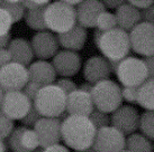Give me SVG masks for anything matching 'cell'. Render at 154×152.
I'll use <instances>...</instances> for the list:
<instances>
[{
  "label": "cell",
  "instance_id": "1",
  "mask_svg": "<svg viewBox=\"0 0 154 152\" xmlns=\"http://www.w3.org/2000/svg\"><path fill=\"white\" fill-rule=\"evenodd\" d=\"M97 129L89 116L68 115L62 120L61 136L64 145L74 151L90 148L94 144Z\"/></svg>",
  "mask_w": 154,
  "mask_h": 152
},
{
  "label": "cell",
  "instance_id": "2",
  "mask_svg": "<svg viewBox=\"0 0 154 152\" xmlns=\"http://www.w3.org/2000/svg\"><path fill=\"white\" fill-rule=\"evenodd\" d=\"M33 105L44 118H60L66 107V94L56 84L42 86Z\"/></svg>",
  "mask_w": 154,
  "mask_h": 152
},
{
  "label": "cell",
  "instance_id": "3",
  "mask_svg": "<svg viewBox=\"0 0 154 152\" xmlns=\"http://www.w3.org/2000/svg\"><path fill=\"white\" fill-rule=\"evenodd\" d=\"M96 46L106 59L119 62L129 55V35L127 31L117 27L115 29L103 33Z\"/></svg>",
  "mask_w": 154,
  "mask_h": 152
},
{
  "label": "cell",
  "instance_id": "4",
  "mask_svg": "<svg viewBox=\"0 0 154 152\" xmlns=\"http://www.w3.org/2000/svg\"><path fill=\"white\" fill-rule=\"evenodd\" d=\"M44 21L51 33L57 35L66 33L77 25L75 8L60 0L53 1L45 6Z\"/></svg>",
  "mask_w": 154,
  "mask_h": 152
},
{
  "label": "cell",
  "instance_id": "5",
  "mask_svg": "<svg viewBox=\"0 0 154 152\" xmlns=\"http://www.w3.org/2000/svg\"><path fill=\"white\" fill-rule=\"evenodd\" d=\"M91 97L94 107L105 113H112L123 105L122 87L111 80H103L94 84Z\"/></svg>",
  "mask_w": 154,
  "mask_h": 152
},
{
  "label": "cell",
  "instance_id": "6",
  "mask_svg": "<svg viewBox=\"0 0 154 152\" xmlns=\"http://www.w3.org/2000/svg\"><path fill=\"white\" fill-rule=\"evenodd\" d=\"M115 74L122 86L138 87L149 78L144 60L134 56H127L122 59L116 68Z\"/></svg>",
  "mask_w": 154,
  "mask_h": 152
},
{
  "label": "cell",
  "instance_id": "7",
  "mask_svg": "<svg viewBox=\"0 0 154 152\" xmlns=\"http://www.w3.org/2000/svg\"><path fill=\"white\" fill-rule=\"evenodd\" d=\"M129 35L131 49L135 54L147 57L154 54V25L140 22L135 26Z\"/></svg>",
  "mask_w": 154,
  "mask_h": 152
},
{
  "label": "cell",
  "instance_id": "8",
  "mask_svg": "<svg viewBox=\"0 0 154 152\" xmlns=\"http://www.w3.org/2000/svg\"><path fill=\"white\" fill-rule=\"evenodd\" d=\"M29 80L28 68L19 63L10 62L0 67V87L5 92L23 91Z\"/></svg>",
  "mask_w": 154,
  "mask_h": 152
},
{
  "label": "cell",
  "instance_id": "9",
  "mask_svg": "<svg viewBox=\"0 0 154 152\" xmlns=\"http://www.w3.org/2000/svg\"><path fill=\"white\" fill-rule=\"evenodd\" d=\"M33 101L23 91L5 92L0 110L13 121H20L29 112Z\"/></svg>",
  "mask_w": 154,
  "mask_h": 152
},
{
  "label": "cell",
  "instance_id": "10",
  "mask_svg": "<svg viewBox=\"0 0 154 152\" xmlns=\"http://www.w3.org/2000/svg\"><path fill=\"white\" fill-rule=\"evenodd\" d=\"M125 134L109 125L97 130L92 147L96 152H120L125 149Z\"/></svg>",
  "mask_w": 154,
  "mask_h": 152
},
{
  "label": "cell",
  "instance_id": "11",
  "mask_svg": "<svg viewBox=\"0 0 154 152\" xmlns=\"http://www.w3.org/2000/svg\"><path fill=\"white\" fill-rule=\"evenodd\" d=\"M6 140L11 152H34V150L41 147L34 129L24 125L15 127Z\"/></svg>",
  "mask_w": 154,
  "mask_h": 152
},
{
  "label": "cell",
  "instance_id": "12",
  "mask_svg": "<svg viewBox=\"0 0 154 152\" xmlns=\"http://www.w3.org/2000/svg\"><path fill=\"white\" fill-rule=\"evenodd\" d=\"M140 118L137 109L131 105H120L110 115V125L119 130L123 134L129 135L136 132L140 127Z\"/></svg>",
  "mask_w": 154,
  "mask_h": 152
},
{
  "label": "cell",
  "instance_id": "13",
  "mask_svg": "<svg viewBox=\"0 0 154 152\" xmlns=\"http://www.w3.org/2000/svg\"><path fill=\"white\" fill-rule=\"evenodd\" d=\"M61 127H62V121L60 118L42 116L39 118L33 127L38 136L39 145L46 148L53 144L60 143V141L62 140Z\"/></svg>",
  "mask_w": 154,
  "mask_h": 152
},
{
  "label": "cell",
  "instance_id": "14",
  "mask_svg": "<svg viewBox=\"0 0 154 152\" xmlns=\"http://www.w3.org/2000/svg\"><path fill=\"white\" fill-rule=\"evenodd\" d=\"M52 65L55 69L56 75H60L61 77H72L80 72L82 59L78 51L63 49L57 51L52 58Z\"/></svg>",
  "mask_w": 154,
  "mask_h": 152
},
{
  "label": "cell",
  "instance_id": "15",
  "mask_svg": "<svg viewBox=\"0 0 154 152\" xmlns=\"http://www.w3.org/2000/svg\"><path fill=\"white\" fill-rule=\"evenodd\" d=\"M30 45L33 48L34 56L38 59L47 60L48 58H53L59 51V40L57 36H54L51 31H38L32 37Z\"/></svg>",
  "mask_w": 154,
  "mask_h": 152
},
{
  "label": "cell",
  "instance_id": "16",
  "mask_svg": "<svg viewBox=\"0 0 154 152\" xmlns=\"http://www.w3.org/2000/svg\"><path fill=\"white\" fill-rule=\"evenodd\" d=\"M111 73L109 62L103 56H91L83 65V78L91 84L108 80Z\"/></svg>",
  "mask_w": 154,
  "mask_h": 152
},
{
  "label": "cell",
  "instance_id": "17",
  "mask_svg": "<svg viewBox=\"0 0 154 152\" xmlns=\"http://www.w3.org/2000/svg\"><path fill=\"white\" fill-rule=\"evenodd\" d=\"M94 104L91 94L78 89L66 95V107L65 112L68 115H82L89 116L94 110Z\"/></svg>",
  "mask_w": 154,
  "mask_h": 152
},
{
  "label": "cell",
  "instance_id": "18",
  "mask_svg": "<svg viewBox=\"0 0 154 152\" xmlns=\"http://www.w3.org/2000/svg\"><path fill=\"white\" fill-rule=\"evenodd\" d=\"M106 8L100 0H83L75 8L77 24L85 28H96L99 15Z\"/></svg>",
  "mask_w": 154,
  "mask_h": 152
},
{
  "label": "cell",
  "instance_id": "19",
  "mask_svg": "<svg viewBox=\"0 0 154 152\" xmlns=\"http://www.w3.org/2000/svg\"><path fill=\"white\" fill-rule=\"evenodd\" d=\"M28 73L29 80H33L41 86L54 84L56 80V72L52 63L43 59H38L30 64L28 67Z\"/></svg>",
  "mask_w": 154,
  "mask_h": 152
},
{
  "label": "cell",
  "instance_id": "20",
  "mask_svg": "<svg viewBox=\"0 0 154 152\" xmlns=\"http://www.w3.org/2000/svg\"><path fill=\"white\" fill-rule=\"evenodd\" d=\"M88 38V31L85 27L79 24L74 26L73 28L68 30L66 33L57 35V40L61 47L64 49L72 51H79L85 47Z\"/></svg>",
  "mask_w": 154,
  "mask_h": 152
},
{
  "label": "cell",
  "instance_id": "21",
  "mask_svg": "<svg viewBox=\"0 0 154 152\" xmlns=\"http://www.w3.org/2000/svg\"><path fill=\"white\" fill-rule=\"evenodd\" d=\"M9 53L11 56V60L22 65H30L33 63L34 53L30 45V42L24 38H14L9 42L8 46Z\"/></svg>",
  "mask_w": 154,
  "mask_h": 152
},
{
  "label": "cell",
  "instance_id": "22",
  "mask_svg": "<svg viewBox=\"0 0 154 152\" xmlns=\"http://www.w3.org/2000/svg\"><path fill=\"white\" fill-rule=\"evenodd\" d=\"M115 16L117 20V27L127 33H129L135 26L141 22L140 9L135 8L134 6L127 2L116 9Z\"/></svg>",
  "mask_w": 154,
  "mask_h": 152
},
{
  "label": "cell",
  "instance_id": "23",
  "mask_svg": "<svg viewBox=\"0 0 154 152\" xmlns=\"http://www.w3.org/2000/svg\"><path fill=\"white\" fill-rule=\"evenodd\" d=\"M136 103L145 111L154 110V78H147L137 87Z\"/></svg>",
  "mask_w": 154,
  "mask_h": 152
},
{
  "label": "cell",
  "instance_id": "24",
  "mask_svg": "<svg viewBox=\"0 0 154 152\" xmlns=\"http://www.w3.org/2000/svg\"><path fill=\"white\" fill-rule=\"evenodd\" d=\"M125 149L131 152H153L152 141L145 135L137 132L127 135Z\"/></svg>",
  "mask_w": 154,
  "mask_h": 152
},
{
  "label": "cell",
  "instance_id": "25",
  "mask_svg": "<svg viewBox=\"0 0 154 152\" xmlns=\"http://www.w3.org/2000/svg\"><path fill=\"white\" fill-rule=\"evenodd\" d=\"M44 10H45V7H39L33 10H26L24 19H25L26 25L30 29L36 30L37 33L47 30L45 21H44Z\"/></svg>",
  "mask_w": 154,
  "mask_h": 152
},
{
  "label": "cell",
  "instance_id": "26",
  "mask_svg": "<svg viewBox=\"0 0 154 152\" xmlns=\"http://www.w3.org/2000/svg\"><path fill=\"white\" fill-rule=\"evenodd\" d=\"M141 133L149 138L151 141H154V110L144 111L140 118V127Z\"/></svg>",
  "mask_w": 154,
  "mask_h": 152
},
{
  "label": "cell",
  "instance_id": "27",
  "mask_svg": "<svg viewBox=\"0 0 154 152\" xmlns=\"http://www.w3.org/2000/svg\"><path fill=\"white\" fill-rule=\"evenodd\" d=\"M115 28H117V20H116L115 13H111L105 10L99 15L97 24H96V29L105 33V31L115 29Z\"/></svg>",
  "mask_w": 154,
  "mask_h": 152
},
{
  "label": "cell",
  "instance_id": "28",
  "mask_svg": "<svg viewBox=\"0 0 154 152\" xmlns=\"http://www.w3.org/2000/svg\"><path fill=\"white\" fill-rule=\"evenodd\" d=\"M0 7H2V8L11 16L14 24L20 21L23 18H24V16H25L26 9H25V7L23 6L22 2H7V1H4V0H2Z\"/></svg>",
  "mask_w": 154,
  "mask_h": 152
},
{
  "label": "cell",
  "instance_id": "29",
  "mask_svg": "<svg viewBox=\"0 0 154 152\" xmlns=\"http://www.w3.org/2000/svg\"><path fill=\"white\" fill-rule=\"evenodd\" d=\"M89 118L97 130L110 125V116L108 115V113H105V112L99 111L97 109H94L92 111V113L89 115Z\"/></svg>",
  "mask_w": 154,
  "mask_h": 152
},
{
  "label": "cell",
  "instance_id": "30",
  "mask_svg": "<svg viewBox=\"0 0 154 152\" xmlns=\"http://www.w3.org/2000/svg\"><path fill=\"white\" fill-rule=\"evenodd\" d=\"M13 25L14 21L11 16L2 7H0V37L10 35V29Z\"/></svg>",
  "mask_w": 154,
  "mask_h": 152
},
{
  "label": "cell",
  "instance_id": "31",
  "mask_svg": "<svg viewBox=\"0 0 154 152\" xmlns=\"http://www.w3.org/2000/svg\"><path fill=\"white\" fill-rule=\"evenodd\" d=\"M14 129H15L14 121L0 110V138L7 139Z\"/></svg>",
  "mask_w": 154,
  "mask_h": 152
},
{
  "label": "cell",
  "instance_id": "32",
  "mask_svg": "<svg viewBox=\"0 0 154 152\" xmlns=\"http://www.w3.org/2000/svg\"><path fill=\"white\" fill-rule=\"evenodd\" d=\"M42 118V115L39 114V112L36 109H35V106L33 105L32 106V109L29 110V112L26 114L25 116L20 120V123H22L24 127H34V125L37 123L39 118Z\"/></svg>",
  "mask_w": 154,
  "mask_h": 152
},
{
  "label": "cell",
  "instance_id": "33",
  "mask_svg": "<svg viewBox=\"0 0 154 152\" xmlns=\"http://www.w3.org/2000/svg\"><path fill=\"white\" fill-rule=\"evenodd\" d=\"M55 84L57 85L66 95H69L70 93H72V92H74V91L78 89L77 84H75L70 77H61V78H59V80H56Z\"/></svg>",
  "mask_w": 154,
  "mask_h": 152
},
{
  "label": "cell",
  "instance_id": "34",
  "mask_svg": "<svg viewBox=\"0 0 154 152\" xmlns=\"http://www.w3.org/2000/svg\"><path fill=\"white\" fill-rule=\"evenodd\" d=\"M122 97H123V101H126L127 103H136L137 87L123 86L122 87Z\"/></svg>",
  "mask_w": 154,
  "mask_h": 152
},
{
  "label": "cell",
  "instance_id": "35",
  "mask_svg": "<svg viewBox=\"0 0 154 152\" xmlns=\"http://www.w3.org/2000/svg\"><path fill=\"white\" fill-rule=\"evenodd\" d=\"M41 85L37 84V83H35L33 80H28V83L25 85V87L23 89V92L27 95V96L29 97L32 101H34V98L36 97L37 93H38V91L41 89Z\"/></svg>",
  "mask_w": 154,
  "mask_h": 152
},
{
  "label": "cell",
  "instance_id": "36",
  "mask_svg": "<svg viewBox=\"0 0 154 152\" xmlns=\"http://www.w3.org/2000/svg\"><path fill=\"white\" fill-rule=\"evenodd\" d=\"M141 15V22H147V24H153L154 25V7H147V8L141 9L140 10Z\"/></svg>",
  "mask_w": 154,
  "mask_h": 152
},
{
  "label": "cell",
  "instance_id": "37",
  "mask_svg": "<svg viewBox=\"0 0 154 152\" xmlns=\"http://www.w3.org/2000/svg\"><path fill=\"white\" fill-rule=\"evenodd\" d=\"M126 2L134 6L137 9H144L154 4V0H126Z\"/></svg>",
  "mask_w": 154,
  "mask_h": 152
},
{
  "label": "cell",
  "instance_id": "38",
  "mask_svg": "<svg viewBox=\"0 0 154 152\" xmlns=\"http://www.w3.org/2000/svg\"><path fill=\"white\" fill-rule=\"evenodd\" d=\"M11 60V56L9 53L8 48L5 47V48H0V67H2L5 65L9 64Z\"/></svg>",
  "mask_w": 154,
  "mask_h": 152
},
{
  "label": "cell",
  "instance_id": "39",
  "mask_svg": "<svg viewBox=\"0 0 154 152\" xmlns=\"http://www.w3.org/2000/svg\"><path fill=\"white\" fill-rule=\"evenodd\" d=\"M144 63L147 68V74H149V78H154V54L147 57L143 58Z\"/></svg>",
  "mask_w": 154,
  "mask_h": 152
},
{
  "label": "cell",
  "instance_id": "40",
  "mask_svg": "<svg viewBox=\"0 0 154 152\" xmlns=\"http://www.w3.org/2000/svg\"><path fill=\"white\" fill-rule=\"evenodd\" d=\"M105 8L108 9H117L119 8L122 4H126V0H100Z\"/></svg>",
  "mask_w": 154,
  "mask_h": 152
},
{
  "label": "cell",
  "instance_id": "41",
  "mask_svg": "<svg viewBox=\"0 0 154 152\" xmlns=\"http://www.w3.org/2000/svg\"><path fill=\"white\" fill-rule=\"evenodd\" d=\"M44 152H71L70 149L64 145V144H53V145H50V147H46L44 148Z\"/></svg>",
  "mask_w": 154,
  "mask_h": 152
},
{
  "label": "cell",
  "instance_id": "42",
  "mask_svg": "<svg viewBox=\"0 0 154 152\" xmlns=\"http://www.w3.org/2000/svg\"><path fill=\"white\" fill-rule=\"evenodd\" d=\"M22 4H23V6L25 7L26 10H33V9L39 8V6H37V4H35V2H33L32 0H24Z\"/></svg>",
  "mask_w": 154,
  "mask_h": 152
},
{
  "label": "cell",
  "instance_id": "43",
  "mask_svg": "<svg viewBox=\"0 0 154 152\" xmlns=\"http://www.w3.org/2000/svg\"><path fill=\"white\" fill-rule=\"evenodd\" d=\"M92 87H94V84H91L89 82H85V83H82L78 89L83 91V92H87V93H90L91 94V91H92Z\"/></svg>",
  "mask_w": 154,
  "mask_h": 152
},
{
  "label": "cell",
  "instance_id": "44",
  "mask_svg": "<svg viewBox=\"0 0 154 152\" xmlns=\"http://www.w3.org/2000/svg\"><path fill=\"white\" fill-rule=\"evenodd\" d=\"M10 40H11L10 35H7V36H5V37H0V48H5V47L8 46V44Z\"/></svg>",
  "mask_w": 154,
  "mask_h": 152
},
{
  "label": "cell",
  "instance_id": "45",
  "mask_svg": "<svg viewBox=\"0 0 154 152\" xmlns=\"http://www.w3.org/2000/svg\"><path fill=\"white\" fill-rule=\"evenodd\" d=\"M33 2H35V4H37V6H39V7H45V6H47L48 4H51L52 0H32Z\"/></svg>",
  "mask_w": 154,
  "mask_h": 152
},
{
  "label": "cell",
  "instance_id": "46",
  "mask_svg": "<svg viewBox=\"0 0 154 152\" xmlns=\"http://www.w3.org/2000/svg\"><path fill=\"white\" fill-rule=\"evenodd\" d=\"M5 140L6 139H1L0 138V152H7L8 145H7V142Z\"/></svg>",
  "mask_w": 154,
  "mask_h": 152
},
{
  "label": "cell",
  "instance_id": "47",
  "mask_svg": "<svg viewBox=\"0 0 154 152\" xmlns=\"http://www.w3.org/2000/svg\"><path fill=\"white\" fill-rule=\"evenodd\" d=\"M60 1H63V2H65V4H70V6H78L79 4H81L83 0H60Z\"/></svg>",
  "mask_w": 154,
  "mask_h": 152
},
{
  "label": "cell",
  "instance_id": "48",
  "mask_svg": "<svg viewBox=\"0 0 154 152\" xmlns=\"http://www.w3.org/2000/svg\"><path fill=\"white\" fill-rule=\"evenodd\" d=\"M74 152H96V151H94V147H90V148L83 149V150H78V151H74Z\"/></svg>",
  "mask_w": 154,
  "mask_h": 152
},
{
  "label": "cell",
  "instance_id": "49",
  "mask_svg": "<svg viewBox=\"0 0 154 152\" xmlns=\"http://www.w3.org/2000/svg\"><path fill=\"white\" fill-rule=\"evenodd\" d=\"M4 94L5 91L1 87H0V106H1V103H2V98H4Z\"/></svg>",
  "mask_w": 154,
  "mask_h": 152
},
{
  "label": "cell",
  "instance_id": "50",
  "mask_svg": "<svg viewBox=\"0 0 154 152\" xmlns=\"http://www.w3.org/2000/svg\"><path fill=\"white\" fill-rule=\"evenodd\" d=\"M4 1H7V2H23L24 0H4Z\"/></svg>",
  "mask_w": 154,
  "mask_h": 152
},
{
  "label": "cell",
  "instance_id": "51",
  "mask_svg": "<svg viewBox=\"0 0 154 152\" xmlns=\"http://www.w3.org/2000/svg\"><path fill=\"white\" fill-rule=\"evenodd\" d=\"M34 152H44V148L43 147H38L36 150H34Z\"/></svg>",
  "mask_w": 154,
  "mask_h": 152
},
{
  "label": "cell",
  "instance_id": "52",
  "mask_svg": "<svg viewBox=\"0 0 154 152\" xmlns=\"http://www.w3.org/2000/svg\"><path fill=\"white\" fill-rule=\"evenodd\" d=\"M120 152H131V151H128V150H126V149H124L123 151H120Z\"/></svg>",
  "mask_w": 154,
  "mask_h": 152
},
{
  "label": "cell",
  "instance_id": "53",
  "mask_svg": "<svg viewBox=\"0 0 154 152\" xmlns=\"http://www.w3.org/2000/svg\"><path fill=\"white\" fill-rule=\"evenodd\" d=\"M152 148H153V152H154V142L152 143Z\"/></svg>",
  "mask_w": 154,
  "mask_h": 152
},
{
  "label": "cell",
  "instance_id": "54",
  "mask_svg": "<svg viewBox=\"0 0 154 152\" xmlns=\"http://www.w3.org/2000/svg\"><path fill=\"white\" fill-rule=\"evenodd\" d=\"M1 2H2V0H0V4H1Z\"/></svg>",
  "mask_w": 154,
  "mask_h": 152
},
{
  "label": "cell",
  "instance_id": "55",
  "mask_svg": "<svg viewBox=\"0 0 154 152\" xmlns=\"http://www.w3.org/2000/svg\"><path fill=\"white\" fill-rule=\"evenodd\" d=\"M153 7H154V4H153Z\"/></svg>",
  "mask_w": 154,
  "mask_h": 152
}]
</instances>
